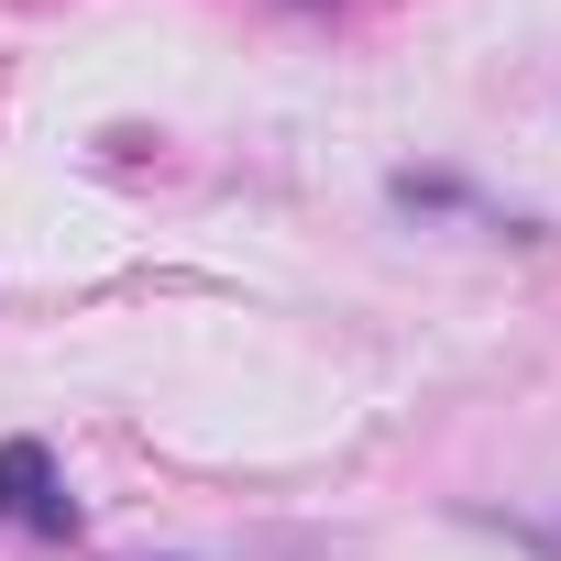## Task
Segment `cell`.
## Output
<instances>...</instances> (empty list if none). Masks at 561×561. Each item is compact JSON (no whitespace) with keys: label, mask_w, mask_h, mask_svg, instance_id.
I'll return each mask as SVG.
<instances>
[{"label":"cell","mask_w":561,"mask_h":561,"mask_svg":"<svg viewBox=\"0 0 561 561\" xmlns=\"http://www.w3.org/2000/svg\"><path fill=\"white\" fill-rule=\"evenodd\" d=\"M0 528H45V539H67V528H78V506H67V484H56V451H45V440H0Z\"/></svg>","instance_id":"6da1fadb"},{"label":"cell","mask_w":561,"mask_h":561,"mask_svg":"<svg viewBox=\"0 0 561 561\" xmlns=\"http://www.w3.org/2000/svg\"><path fill=\"white\" fill-rule=\"evenodd\" d=\"M506 539H517L528 561H561V517H506Z\"/></svg>","instance_id":"7a4b0ae2"}]
</instances>
